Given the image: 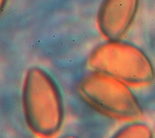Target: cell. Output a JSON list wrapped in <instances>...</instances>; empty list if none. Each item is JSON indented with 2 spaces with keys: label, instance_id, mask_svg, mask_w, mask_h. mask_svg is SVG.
Returning a JSON list of instances; mask_svg holds the SVG:
<instances>
[{
  "label": "cell",
  "instance_id": "cell-1",
  "mask_svg": "<svg viewBox=\"0 0 155 138\" xmlns=\"http://www.w3.org/2000/svg\"><path fill=\"white\" fill-rule=\"evenodd\" d=\"M22 109L28 129L39 137H51L60 132L64 121V103L53 77L39 67L25 74Z\"/></svg>",
  "mask_w": 155,
  "mask_h": 138
},
{
  "label": "cell",
  "instance_id": "cell-2",
  "mask_svg": "<svg viewBox=\"0 0 155 138\" xmlns=\"http://www.w3.org/2000/svg\"><path fill=\"white\" fill-rule=\"evenodd\" d=\"M91 67L109 74L127 85L142 87L154 80L153 66L141 49L120 40L97 45L89 57Z\"/></svg>",
  "mask_w": 155,
  "mask_h": 138
},
{
  "label": "cell",
  "instance_id": "cell-3",
  "mask_svg": "<svg viewBox=\"0 0 155 138\" xmlns=\"http://www.w3.org/2000/svg\"><path fill=\"white\" fill-rule=\"evenodd\" d=\"M78 91L85 103L109 118L133 121L143 115L127 84L105 73L93 70L85 75L78 84Z\"/></svg>",
  "mask_w": 155,
  "mask_h": 138
},
{
  "label": "cell",
  "instance_id": "cell-4",
  "mask_svg": "<svg viewBox=\"0 0 155 138\" xmlns=\"http://www.w3.org/2000/svg\"><path fill=\"white\" fill-rule=\"evenodd\" d=\"M139 0H103L97 14V26L107 41L120 40L130 30L138 11Z\"/></svg>",
  "mask_w": 155,
  "mask_h": 138
},
{
  "label": "cell",
  "instance_id": "cell-5",
  "mask_svg": "<svg viewBox=\"0 0 155 138\" xmlns=\"http://www.w3.org/2000/svg\"><path fill=\"white\" fill-rule=\"evenodd\" d=\"M114 136L118 137H151L153 131L147 125L131 123L120 129Z\"/></svg>",
  "mask_w": 155,
  "mask_h": 138
},
{
  "label": "cell",
  "instance_id": "cell-6",
  "mask_svg": "<svg viewBox=\"0 0 155 138\" xmlns=\"http://www.w3.org/2000/svg\"><path fill=\"white\" fill-rule=\"evenodd\" d=\"M7 1L8 0H0V14L2 13V12L4 11V9L7 4Z\"/></svg>",
  "mask_w": 155,
  "mask_h": 138
}]
</instances>
